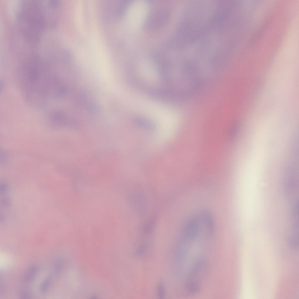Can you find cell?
Segmentation results:
<instances>
[{
	"label": "cell",
	"instance_id": "277c9868",
	"mask_svg": "<svg viewBox=\"0 0 299 299\" xmlns=\"http://www.w3.org/2000/svg\"><path fill=\"white\" fill-rule=\"evenodd\" d=\"M52 277L49 276L42 282L40 286V290L42 293L45 294L47 291L50 285Z\"/></svg>",
	"mask_w": 299,
	"mask_h": 299
},
{
	"label": "cell",
	"instance_id": "7a4b0ae2",
	"mask_svg": "<svg viewBox=\"0 0 299 299\" xmlns=\"http://www.w3.org/2000/svg\"><path fill=\"white\" fill-rule=\"evenodd\" d=\"M131 5L126 13L127 21L130 27L135 29L145 20L148 11V6L146 2L142 0L135 1Z\"/></svg>",
	"mask_w": 299,
	"mask_h": 299
},
{
	"label": "cell",
	"instance_id": "52a82bcc",
	"mask_svg": "<svg viewBox=\"0 0 299 299\" xmlns=\"http://www.w3.org/2000/svg\"><path fill=\"white\" fill-rule=\"evenodd\" d=\"M20 295L22 299H30L32 297V295L29 292L25 291L21 292Z\"/></svg>",
	"mask_w": 299,
	"mask_h": 299
},
{
	"label": "cell",
	"instance_id": "9c48e42d",
	"mask_svg": "<svg viewBox=\"0 0 299 299\" xmlns=\"http://www.w3.org/2000/svg\"><path fill=\"white\" fill-rule=\"evenodd\" d=\"M12 33H13V32H12ZM14 34H15V33H14ZM18 36H17V37H19V36H18Z\"/></svg>",
	"mask_w": 299,
	"mask_h": 299
},
{
	"label": "cell",
	"instance_id": "8992f818",
	"mask_svg": "<svg viewBox=\"0 0 299 299\" xmlns=\"http://www.w3.org/2000/svg\"><path fill=\"white\" fill-rule=\"evenodd\" d=\"M53 267L56 273H58L61 271L62 267V260L59 259L54 260L53 262Z\"/></svg>",
	"mask_w": 299,
	"mask_h": 299
},
{
	"label": "cell",
	"instance_id": "5b68a950",
	"mask_svg": "<svg viewBox=\"0 0 299 299\" xmlns=\"http://www.w3.org/2000/svg\"><path fill=\"white\" fill-rule=\"evenodd\" d=\"M157 294L159 298L163 299L165 297V289L163 283L161 282L158 285L157 288Z\"/></svg>",
	"mask_w": 299,
	"mask_h": 299
},
{
	"label": "cell",
	"instance_id": "6da1fadb",
	"mask_svg": "<svg viewBox=\"0 0 299 299\" xmlns=\"http://www.w3.org/2000/svg\"><path fill=\"white\" fill-rule=\"evenodd\" d=\"M207 270V265L203 260L200 259L195 263L187 280V288L189 293H194L199 289Z\"/></svg>",
	"mask_w": 299,
	"mask_h": 299
},
{
	"label": "cell",
	"instance_id": "ba28073f",
	"mask_svg": "<svg viewBox=\"0 0 299 299\" xmlns=\"http://www.w3.org/2000/svg\"><path fill=\"white\" fill-rule=\"evenodd\" d=\"M146 247L144 245L141 246L138 248L137 252V254L141 255L144 253L146 251Z\"/></svg>",
	"mask_w": 299,
	"mask_h": 299
},
{
	"label": "cell",
	"instance_id": "3957f363",
	"mask_svg": "<svg viewBox=\"0 0 299 299\" xmlns=\"http://www.w3.org/2000/svg\"><path fill=\"white\" fill-rule=\"evenodd\" d=\"M38 268L34 265L30 267L24 275V279L27 282H31L35 278L37 272Z\"/></svg>",
	"mask_w": 299,
	"mask_h": 299
}]
</instances>
